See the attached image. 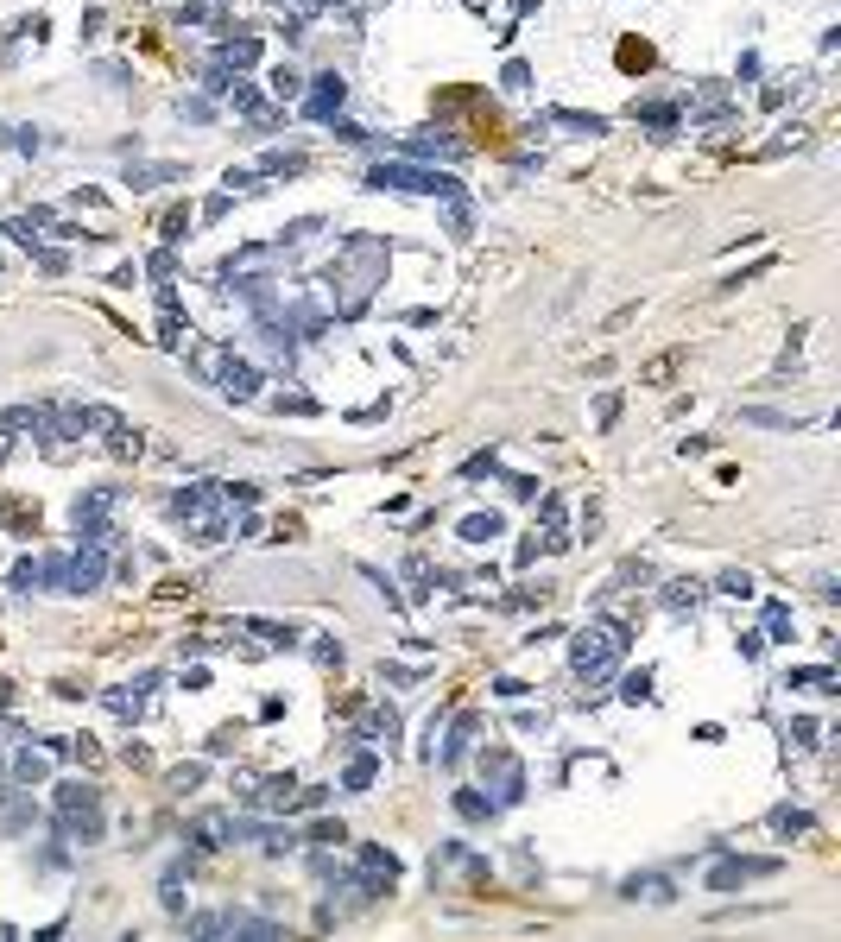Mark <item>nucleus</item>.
Returning a JSON list of instances; mask_svg holds the SVG:
<instances>
[{"instance_id":"nucleus-9","label":"nucleus","mask_w":841,"mask_h":942,"mask_svg":"<svg viewBox=\"0 0 841 942\" xmlns=\"http://www.w3.org/2000/svg\"><path fill=\"white\" fill-rule=\"evenodd\" d=\"M70 526H76L83 538H108V494H89V500H76Z\"/></svg>"},{"instance_id":"nucleus-15","label":"nucleus","mask_w":841,"mask_h":942,"mask_svg":"<svg viewBox=\"0 0 841 942\" xmlns=\"http://www.w3.org/2000/svg\"><path fill=\"white\" fill-rule=\"evenodd\" d=\"M374 778H380V759H374V753H355L348 772H342V791H367Z\"/></svg>"},{"instance_id":"nucleus-5","label":"nucleus","mask_w":841,"mask_h":942,"mask_svg":"<svg viewBox=\"0 0 841 942\" xmlns=\"http://www.w3.org/2000/svg\"><path fill=\"white\" fill-rule=\"evenodd\" d=\"M102 576H108V563H102V544H95V538H89L70 563H64V569H57V582H64V588H76V595L102 588Z\"/></svg>"},{"instance_id":"nucleus-14","label":"nucleus","mask_w":841,"mask_h":942,"mask_svg":"<svg viewBox=\"0 0 841 942\" xmlns=\"http://www.w3.org/2000/svg\"><path fill=\"white\" fill-rule=\"evenodd\" d=\"M140 449H145V443H140V430H127L121 417H108V456H115V462H134Z\"/></svg>"},{"instance_id":"nucleus-24","label":"nucleus","mask_w":841,"mask_h":942,"mask_svg":"<svg viewBox=\"0 0 841 942\" xmlns=\"http://www.w3.org/2000/svg\"><path fill=\"white\" fill-rule=\"evenodd\" d=\"M247 626H254L260 639H273V646H291V639H297V633H291V626H279V620H247Z\"/></svg>"},{"instance_id":"nucleus-31","label":"nucleus","mask_w":841,"mask_h":942,"mask_svg":"<svg viewBox=\"0 0 841 942\" xmlns=\"http://www.w3.org/2000/svg\"><path fill=\"white\" fill-rule=\"evenodd\" d=\"M310 841H342V822H310Z\"/></svg>"},{"instance_id":"nucleus-30","label":"nucleus","mask_w":841,"mask_h":942,"mask_svg":"<svg viewBox=\"0 0 841 942\" xmlns=\"http://www.w3.org/2000/svg\"><path fill=\"white\" fill-rule=\"evenodd\" d=\"M171 785H177V791H196V785H203V766H184V772H177Z\"/></svg>"},{"instance_id":"nucleus-25","label":"nucleus","mask_w":841,"mask_h":942,"mask_svg":"<svg viewBox=\"0 0 841 942\" xmlns=\"http://www.w3.org/2000/svg\"><path fill=\"white\" fill-rule=\"evenodd\" d=\"M273 411H297V417H310L316 405L304 399V393H285V386H279V399H273Z\"/></svg>"},{"instance_id":"nucleus-18","label":"nucleus","mask_w":841,"mask_h":942,"mask_svg":"<svg viewBox=\"0 0 841 942\" xmlns=\"http://www.w3.org/2000/svg\"><path fill=\"white\" fill-rule=\"evenodd\" d=\"M620 70H652V45L646 38H620Z\"/></svg>"},{"instance_id":"nucleus-32","label":"nucleus","mask_w":841,"mask_h":942,"mask_svg":"<svg viewBox=\"0 0 841 942\" xmlns=\"http://www.w3.org/2000/svg\"><path fill=\"white\" fill-rule=\"evenodd\" d=\"M304 6H310V13H323V6H335V0H304Z\"/></svg>"},{"instance_id":"nucleus-21","label":"nucleus","mask_w":841,"mask_h":942,"mask_svg":"<svg viewBox=\"0 0 841 942\" xmlns=\"http://www.w3.org/2000/svg\"><path fill=\"white\" fill-rule=\"evenodd\" d=\"M772 828H778V835H804V828H810V809H797V804H778Z\"/></svg>"},{"instance_id":"nucleus-20","label":"nucleus","mask_w":841,"mask_h":942,"mask_svg":"<svg viewBox=\"0 0 841 942\" xmlns=\"http://www.w3.org/2000/svg\"><path fill=\"white\" fill-rule=\"evenodd\" d=\"M462 538H468V544L500 538V513H475V519H462Z\"/></svg>"},{"instance_id":"nucleus-28","label":"nucleus","mask_w":841,"mask_h":942,"mask_svg":"<svg viewBox=\"0 0 841 942\" xmlns=\"http://www.w3.org/2000/svg\"><path fill=\"white\" fill-rule=\"evenodd\" d=\"M310 652H316V665H342V639H316Z\"/></svg>"},{"instance_id":"nucleus-29","label":"nucleus","mask_w":841,"mask_h":942,"mask_svg":"<svg viewBox=\"0 0 841 942\" xmlns=\"http://www.w3.org/2000/svg\"><path fill=\"white\" fill-rule=\"evenodd\" d=\"M557 121L569 127V134H601V121H595V115H557Z\"/></svg>"},{"instance_id":"nucleus-10","label":"nucleus","mask_w":841,"mask_h":942,"mask_svg":"<svg viewBox=\"0 0 841 942\" xmlns=\"http://www.w3.org/2000/svg\"><path fill=\"white\" fill-rule=\"evenodd\" d=\"M475 727H481V715H475V708H468V715H456V727L443 734V759H436V766H462V753L475 747Z\"/></svg>"},{"instance_id":"nucleus-33","label":"nucleus","mask_w":841,"mask_h":942,"mask_svg":"<svg viewBox=\"0 0 841 942\" xmlns=\"http://www.w3.org/2000/svg\"><path fill=\"white\" fill-rule=\"evenodd\" d=\"M273 6H285V0H273Z\"/></svg>"},{"instance_id":"nucleus-1","label":"nucleus","mask_w":841,"mask_h":942,"mask_svg":"<svg viewBox=\"0 0 841 942\" xmlns=\"http://www.w3.org/2000/svg\"><path fill=\"white\" fill-rule=\"evenodd\" d=\"M626 658V626L620 620H588L576 639H569V671L582 683H607Z\"/></svg>"},{"instance_id":"nucleus-22","label":"nucleus","mask_w":841,"mask_h":942,"mask_svg":"<svg viewBox=\"0 0 841 942\" xmlns=\"http://www.w3.org/2000/svg\"><path fill=\"white\" fill-rule=\"evenodd\" d=\"M165 177H177V165H127V184L145 190V184H165Z\"/></svg>"},{"instance_id":"nucleus-27","label":"nucleus","mask_w":841,"mask_h":942,"mask_svg":"<svg viewBox=\"0 0 841 942\" xmlns=\"http://www.w3.org/2000/svg\"><path fill=\"white\" fill-rule=\"evenodd\" d=\"M766 626H772V639H791V620H785L778 601H766Z\"/></svg>"},{"instance_id":"nucleus-11","label":"nucleus","mask_w":841,"mask_h":942,"mask_svg":"<svg viewBox=\"0 0 841 942\" xmlns=\"http://www.w3.org/2000/svg\"><path fill=\"white\" fill-rule=\"evenodd\" d=\"M215 380H222V393H228V399H254V393H260V374H254L247 361H228V367H215Z\"/></svg>"},{"instance_id":"nucleus-12","label":"nucleus","mask_w":841,"mask_h":942,"mask_svg":"<svg viewBox=\"0 0 841 942\" xmlns=\"http://www.w3.org/2000/svg\"><path fill=\"white\" fill-rule=\"evenodd\" d=\"M626 898H639V905H671L677 892H671V879H658V873H639V879H626L620 886Z\"/></svg>"},{"instance_id":"nucleus-7","label":"nucleus","mask_w":841,"mask_h":942,"mask_svg":"<svg viewBox=\"0 0 841 942\" xmlns=\"http://www.w3.org/2000/svg\"><path fill=\"white\" fill-rule=\"evenodd\" d=\"M778 860H721V867H708V886L715 892H734V886H746L753 873H772Z\"/></svg>"},{"instance_id":"nucleus-3","label":"nucleus","mask_w":841,"mask_h":942,"mask_svg":"<svg viewBox=\"0 0 841 942\" xmlns=\"http://www.w3.org/2000/svg\"><path fill=\"white\" fill-rule=\"evenodd\" d=\"M374 190H418V196H443V203H468V190L443 171H412V165H374L367 171Z\"/></svg>"},{"instance_id":"nucleus-2","label":"nucleus","mask_w":841,"mask_h":942,"mask_svg":"<svg viewBox=\"0 0 841 942\" xmlns=\"http://www.w3.org/2000/svg\"><path fill=\"white\" fill-rule=\"evenodd\" d=\"M475 766H481V791L494 797V809H513L526 797V766H519V753L487 747V753H475Z\"/></svg>"},{"instance_id":"nucleus-8","label":"nucleus","mask_w":841,"mask_h":942,"mask_svg":"<svg viewBox=\"0 0 841 942\" xmlns=\"http://www.w3.org/2000/svg\"><path fill=\"white\" fill-rule=\"evenodd\" d=\"M342 95H348V89H342V76H316V83H310V102H304V108H310L316 121H335V115H342Z\"/></svg>"},{"instance_id":"nucleus-6","label":"nucleus","mask_w":841,"mask_h":942,"mask_svg":"<svg viewBox=\"0 0 841 942\" xmlns=\"http://www.w3.org/2000/svg\"><path fill=\"white\" fill-rule=\"evenodd\" d=\"M399 886V860H393V847H361V892L367 898H380V892H393Z\"/></svg>"},{"instance_id":"nucleus-23","label":"nucleus","mask_w":841,"mask_h":942,"mask_svg":"<svg viewBox=\"0 0 841 942\" xmlns=\"http://www.w3.org/2000/svg\"><path fill=\"white\" fill-rule=\"evenodd\" d=\"M222 57H228L235 70H247V64H260V45H254V38H228V45H222Z\"/></svg>"},{"instance_id":"nucleus-19","label":"nucleus","mask_w":841,"mask_h":942,"mask_svg":"<svg viewBox=\"0 0 841 942\" xmlns=\"http://www.w3.org/2000/svg\"><path fill=\"white\" fill-rule=\"evenodd\" d=\"M102 708H108V715H121V721H140V715H145L140 702H134V689H108V696H102Z\"/></svg>"},{"instance_id":"nucleus-4","label":"nucleus","mask_w":841,"mask_h":942,"mask_svg":"<svg viewBox=\"0 0 841 942\" xmlns=\"http://www.w3.org/2000/svg\"><path fill=\"white\" fill-rule=\"evenodd\" d=\"M57 822H64V835H76V841H102V797H95V785H57Z\"/></svg>"},{"instance_id":"nucleus-17","label":"nucleus","mask_w":841,"mask_h":942,"mask_svg":"<svg viewBox=\"0 0 841 942\" xmlns=\"http://www.w3.org/2000/svg\"><path fill=\"white\" fill-rule=\"evenodd\" d=\"M13 778H19V785H45V778H51V759H38V753L25 747V753L13 759Z\"/></svg>"},{"instance_id":"nucleus-13","label":"nucleus","mask_w":841,"mask_h":942,"mask_svg":"<svg viewBox=\"0 0 841 942\" xmlns=\"http://www.w3.org/2000/svg\"><path fill=\"white\" fill-rule=\"evenodd\" d=\"M449 809H456L462 822H494V816H500L487 791H456V797H449Z\"/></svg>"},{"instance_id":"nucleus-26","label":"nucleus","mask_w":841,"mask_h":942,"mask_svg":"<svg viewBox=\"0 0 841 942\" xmlns=\"http://www.w3.org/2000/svg\"><path fill=\"white\" fill-rule=\"evenodd\" d=\"M721 588H727V595H753V576H746V569H721Z\"/></svg>"},{"instance_id":"nucleus-16","label":"nucleus","mask_w":841,"mask_h":942,"mask_svg":"<svg viewBox=\"0 0 841 942\" xmlns=\"http://www.w3.org/2000/svg\"><path fill=\"white\" fill-rule=\"evenodd\" d=\"M665 607H671V614H696V607H702V582H665Z\"/></svg>"}]
</instances>
